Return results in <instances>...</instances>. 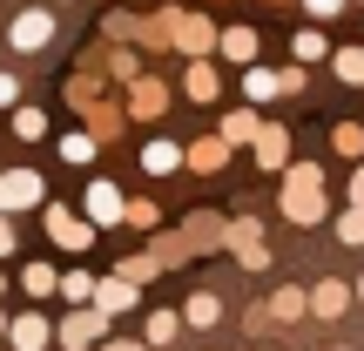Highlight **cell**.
Here are the masks:
<instances>
[{
    "mask_svg": "<svg viewBox=\"0 0 364 351\" xmlns=\"http://www.w3.org/2000/svg\"><path fill=\"white\" fill-rule=\"evenodd\" d=\"M284 216L290 223H317L324 216V176H317V162H297V169L284 176Z\"/></svg>",
    "mask_w": 364,
    "mask_h": 351,
    "instance_id": "1",
    "label": "cell"
},
{
    "mask_svg": "<svg viewBox=\"0 0 364 351\" xmlns=\"http://www.w3.org/2000/svg\"><path fill=\"white\" fill-rule=\"evenodd\" d=\"M102 331H108V311H95V304H75V311L61 318V345L68 351H88Z\"/></svg>",
    "mask_w": 364,
    "mask_h": 351,
    "instance_id": "2",
    "label": "cell"
},
{
    "mask_svg": "<svg viewBox=\"0 0 364 351\" xmlns=\"http://www.w3.org/2000/svg\"><path fill=\"white\" fill-rule=\"evenodd\" d=\"M7 41L21 54H34V48H48L54 41V14L48 7H27V14H14V27H7Z\"/></svg>",
    "mask_w": 364,
    "mask_h": 351,
    "instance_id": "3",
    "label": "cell"
},
{
    "mask_svg": "<svg viewBox=\"0 0 364 351\" xmlns=\"http://www.w3.org/2000/svg\"><path fill=\"white\" fill-rule=\"evenodd\" d=\"M48 236H54L61 250H88V243H95V223L75 216V209H61V203H48Z\"/></svg>",
    "mask_w": 364,
    "mask_h": 351,
    "instance_id": "4",
    "label": "cell"
},
{
    "mask_svg": "<svg viewBox=\"0 0 364 351\" xmlns=\"http://www.w3.org/2000/svg\"><path fill=\"white\" fill-rule=\"evenodd\" d=\"M41 203V176L34 169H7V176H0V209H7V216H14V209H34Z\"/></svg>",
    "mask_w": 364,
    "mask_h": 351,
    "instance_id": "5",
    "label": "cell"
},
{
    "mask_svg": "<svg viewBox=\"0 0 364 351\" xmlns=\"http://www.w3.org/2000/svg\"><path fill=\"white\" fill-rule=\"evenodd\" d=\"M223 243H230L236 257L250 263V271H263V263H270V250H263V230H257L250 216H243V223H230V230H223Z\"/></svg>",
    "mask_w": 364,
    "mask_h": 351,
    "instance_id": "6",
    "label": "cell"
},
{
    "mask_svg": "<svg viewBox=\"0 0 364 351\" xmlns=\"http://www.w3.org/2000/svg\"><path fill=\"white\" fill-rule=\"evenodd\" d=\"M95 311H108V318H122V311H135V284L122 271H108L102 284H95Z\"/></svg>",
    "mask_w": 364,
    "mask_h": 351,
    "instance_id": "7",
    "label": "cell"
},
{
    "mask_svg": "<svg viewBox=\"0 0 364 351\" xmlns=\"http://www.w3.org/2000/svg\"><path fill=\"white\" fill-rule=\"evenodd\" d=\"M129 216V203H122V189L115 182H88V223L102 230V223H122Z\"/></svg>",
    "mask_w": 364,
    "mask_h": 351,
    "instance_id": "8",
    "label": "cell"
},
{
    "mask_svg": "<svg viewBox=\"0 0 364 351\" xmlns=\"http://www.w3.org/2000/svg\"><path fill=\"white\" fill-rule=\"evenodd\" d=\"M7 338H14V351H48L54 325H48V318H41V311H21V318H14V325H7Z\"/></svg>",
    "mask_w": 364,
    "mask_h": 351,
    "instance_id": "9",
    "label": "cell"
},
{
    "mask_svg": "<svg viewBox=\"0 0 364 351\" xmlns=\"http://www.w3.org/2000/svg\"><path fill=\"white\" fill-rule=\"evenodd\" d=\"M297 81H304V75H270V68H250V75H243V95H250V102H270V95H290Z\"/></svg>",
    "mask_w": 364,
    "mask_h": 351,
    "instance_id": "10",
    "label": "cell"
},
{
    "mask_svg": "<svg viewBox=\"0 0 364 351\" xmlns=\"http://www.w3.org/2000/svg\"><path fill=\"white\" fill-rule=\"evenodd\" d=\"M162 21H169V27H162V34H169L176 48H189V54H196V48H209V27L196 21V14H162Z\"/></svg>",
    "mask_w": 364,
    "mask_h": 351,
    "instance_id": "11",
    "label": "cell"
},
{
    "mask_svg": "<svg viewBox=\"0 0 364 351\" xmlns=\"http://www.w3.org/2000/svg\"><path fill=\"white\" fill-rule=\"evenodd\" d=\"M344 304H351V284H338V277H324V284L311 290V311L317 318H344Z\"/></svg>",
    "mask_w": 364,
    "mask_h": 351,
    "instance_id": "12",
    "label": "cell"
},
{
    "mask_svg": "<svg viewBox=\"0 0 364 351\" xmlns=\"http://www.w3.org/2000/svg\"><path fill=\"white\" fill-rule=\"evenodd\" d=\"M257 162H263V169H284V162H290V135L277 129V122L257 129Z\"/></svg>",
    "mask_w": 364,
    "mask_h": 351,
    "instance_id": "13",
    "label": "cell"
},
{
    "mask_svg": "<svg viewBox=\"0 0 364 351\" xmlns=\"http://www.w3.org/2000/svg\"><path fill=\"white\" fill-rule=\"evenodd\" d=\"M21 290H27V298H54V290H61V271H54V263H27Z\"/></svg>",
    "mask_w": 364,
    "mask_h": 351,
    "instance_id": "14",
    "label": "cell"
},
{
    "mask_svg": "<svg viewBox=\"0 0 364 351\" xmlns=\"http://www.w3.org/2000/svg\"><path fill=\"white\" fill-rule=\"evenodd\" d=\"M176 331H182V311H149L142 345H176Z\"/></svg>",
    "mask_w": 364,
    "mask_h": 351,
    "instance_id": "15",
    "label": "cell"
},
{
    "mask_svg": "<svg viewBox=\"0 0 364 351\" xmlns=\"http://www.w3.org/2000/svg\"><path fill=\"white\" fill-rule=\"evenodd\" d=\"M142 169H149V176L182 169V149H176V142H149V149H142Z\"/></svg>",
    "mask_w": 364,
    "mask_h": 351,
    "instance_id": "16",
    "label": "cell"
},
{
    "mask_svg": "<svg viewBox=\"0 0 364 351\" xmlns=\"http://www.w3.org/2000/svg\"><path fill=\"white\" fill-rule=\"evenodd\" d=\"M257 129H263V122L250 115V108H236V115H223V142H257Z\"/></svg>",
    "mask_w": 364,
    "mask_h": 351,
    "instance_id": "17",
    "label": "cell"
},
{
    "mask_svg": "<svg viewBox=\"0 0 364 351\" xmlns=\"http://www.w3.org/2000/svg\"><path fill=\"white\" fill-rule=\"evenodd\" d=\"M216 318H223L216 290H196V298H189V311H182V325H216Z\"/></svg>",
    "mask_w": 364,
    "mask_h": 351,
    "instance_id": "18",
    "label": "cell"
},
{
    "mask_svg": "<svg viewBox=\"0 0 364 351\" xmlns=\"http://www.w3.org/2000/svg\"><path fill=\"white\" fill-rule=\"evenodd\" d=\"M189 162H196V169H223V162H230V142H223V135H209V142L189 149Z\"/></svg>",
    "mask_w": 364,
    "mask_h": 351,
    "instance_id": "19",
    "label": "cell"
},
{
    "mask_svg": "<svg viewBox=\"0 0 364 351\" xmlns=\"http://www.w3.org/2000/svg\"><path fill=\"white\" fill-rule=\"evenodd\" d=\"M189 102H216V68H209V61L189 68Z\"/></svg>",
    "mask_w": 364,
    "mask_h": 351,
    "instance_id": "20",
    "label": "cell"
},
{
    "mask_svg": "<svg viewBox=\"0 0 364 351\" xmlns=\"http://www.w3.org/2000/svg\"><path fill=\"white\" fill-rule=\"evenodd\" d=\"M61 298H68V304H95V277H88V271H68V277H61Z\"/></svg>",
    "mask_w": 364,
    "mask_h": 351,
    "instance_id": "21",
    "label": "cell"
},
{
    "mask_svg": "<svg viewBox=\"0 0 364 351\" xmlns=\"http://www.w3.org/2000/svg\"><path fill=\"white\" fill-rule=\"evenodd\" d=\"M223 54H230V61H250V54H257V34H250V27H230V34H223Z\"/></svg>",
    "mask_w": 364,
    "mask_h": 351,
    "instance_id": "22",
    "label": "cell"
},
{
    "mask_svg": "<svg viewBox=\"0 0 364 351\" xmlns=\"http://www.w3.org/2000/svg\"><path fill=\"white\" fill-rule=\"evenodd\" d=\"M14 135H21V142H41V135H48V115H41V108H21V115H14Z\"/></svg>",
    "mask_w": 364,
    "mask_h": 351,
    "instance_id": "23",
    "label": "cell"
},
{
    "mask_svg": "<svg viewBox=\"0 0 364 351\" xmlns=\"http://www.w3.org/2000/svg\"><path fill=\"white\" fill-rule=\"evenodd\" d=\"M270 311L290 325V318H304V311H311V298H304V290H277V298H270Z\"/></svg>",
    "mask_w": 364,
    "mask_h": 351,
    "instance_id": "24",
    "label": "cell"
},
{
    "mask_svg": "<svg viewBox=\"0 0 364 351\" xmlns=\"http://www.w3.org/2000/svg\"><path fill=\"white\" fill-rule=\"evenodd\" d=\"M338 81L364 88V48H344V54H338Z\"/></svg>",
    "mask_w": 364,
    "mask_h": 351,
    "instance_id": "25",
    "label": "cell"
},
{
    "mask_svg": "<svg viewBox=\"0 0 364 351\" xmlns=\"http://www.w3.org/2000/svg\"><path fill=\"white\" fill-rule=\"evenodd\" d=\"M338 236H344V243H364V203H351L338 216Z\"/></svg>",
    "mask_w": 364,
    "mask_h": 351,
    "instance_id": "26",
    "label": "cell"
},
{
    "mask_svg": "<svg viewBox=\"0 0 364 351\" xmlns=\"http://www.w3.org/2000/svg\"><path fill=\"white\" fill-rule=\"evenodd\" d=\"M338 156H364V129L358 122H338Z\"/></svg>",
    "mask_w": 364,
    "mask_h": 351,
    "instance_id": "27",
    "label": "cell"
},
{
    "mask_svg": "<svg viewBox=\"0 0 364 351\" xmlns=\"http://www.w3.org/2000/svg\"><path fill=\"white\" fill-rule=\"evenodd\" d=\"M61 156L68 162H88L95 156V135H61Z\"/></svg>",
    "mask_w": 364,
    "mask_h": 351,
    "instance_id": "28",
    "label": "cell"
},
{
    "mask_svg": "<svg viewBox=\"0 0 364 351\" xmlns=\"http://www.w3.org/2000/svg\"><path fill=\"white\" fill-rule=\"evenodd\" d=\"M156 108H162V88H156V81H142V88H135V115H156Z\"/></svg>",
    "mask_w": 364,
    "mask_h": 351,
    "instance_id": "29",
    "label": "cell"
},
{
    "mask_svg": "<svg viewBox=\"0 0 364 351\" xmlns=\"http://www.w3.org/2000/svg\"><path fill=\"white\" fill-rule=\"evenodd\" d=\"M297 54H304V61H317V54H324V34H317V27H311V34H297Z\"/></svg>",
    "mask_w": 364,
    "mask_h": 351,
    "instance_id": "30",
    "label": "cell"
},
{
    "mask_svg": "<svg viewBox=\"0 0 364 351\" xmlns=\"http://www.w3.org/2000/svg\"><path fill=\"white\" fill-rule=\"evenodd\" d=\"M0 257H14V216L0 209Z\"/></svg>",
    "mask_w": 364,
    "mask_h": 351,
    "instance_id": "31",
    "label": "cell"
},
{
    "mask_svg": "<svg viewBox=\"0 0 364 351\" xmlns=\"http://www.w3.org/2000/svg\"><path fill=\"white\" fill-rule=\"evenodd\" d=\"M14 95H21V81H14V75H0V108H7Z\"/></svg>",
    "mask_w": 364,
    "mask_h": 351,
    "instance_id": "32",
    "label": "cell"
},
{
    "mask_svg": "<svg viewBox=\"0 0 364 351\" xmlns=\"http://www.w3.org/2000/svg\"><path fill=\"white\" fill-rule=\"evenodd\" d=\"M311 14H344V0H304Z\"/></svg>",
    "mask_w": 364,
    "mask_h": 351,
    "instance_id": "33",
    "label": "cell"
},
{
    "mask_svg": "<svg viewBox=\"0 0 364 351\" xmlns=\"http://www.w3.org/2000/svg\"><path fill=\"white\" fill-rule=\"evenodd\" d=\"M351 203H364V162H358V176H351Z\"/></svg>",
    "mask_w": 364,
    "mask_h": 351,
    "instance_id": "34",
    "label": "cell"
},
{
    "mask_svg": "<svg viewBox=\"0 0 364 351\" xmlns=\"http://www.w3.org/2000/svg\"><path fill=\"white\" fill-rule=\"evenodd\" d=\"M102 351H149V345H129V338H115V345H102Z\"/></svg>",
    "mask_w": 364,
    "mask_h": 351,
    "instance_id": "35",
    "label": "cell"
},
{
    "mask_svg": "<svg viewBox=\"0 0 364 351\" xmlns=\"http://www.w3.org/2000/svg\"><path fill=\"white\" fill-rule=\"evenodd\" d=\"M0 338H7V311H0Z\"/></svg>",
    "mask_w": 364,
    "mask_h": 351,
    "instance_id": "36",
    "label": "cell"
},
{
    "mask_svg": "<svg viewBox=\"0 0 364 351\" xmlns=\"http://www.w3.org/2000/svg\"><path fill=\"white\" fill-rule=\"evenodd\" d=\"M0 298H7V277H0Z\"/></svg>",
    "mask_w": 364,
    "mask_h": 351,
    "instance_id": "37",
    "label": "cell"
},
{
    "mask_svg": "<svg viewBox=\"0 0 364 351\" xmlns=\"http://www.w3.org/2000/svg\"><path fill=\"white\" fill-rule=\"evenodd\" d=\"M358 298H364V284H358Z\"/></svg>",
    "mask_w": 364,
    "mask_h": 351,
    "instance_id": "38",
    "label": "cell"
}]
</instances>
